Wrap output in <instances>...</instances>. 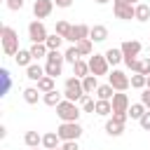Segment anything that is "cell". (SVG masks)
<instances>
[{
    "label": "cell",
    "mask_w": 150,
    "mask_h": 150,
    "mask_svg": "<svg viewBox=\"0 0 150 150\" xmlns=\"http://www.w3.org/2000/svg\"><path fill=\"white\" fill-rule=\"evenodd\" d=\"M0 40H2V52H5L7 56H16V54H19V33H16L12 26H2Z\"/></svg>",
    "instance_id": "1"
},
{
    "label": "cell",
    "mask_w": 150,
    "mask_h": 150,
    "mask_svg": "<svg viewBox=\"0 0 150 150\" xmlns=\"http://www.w3.org/2000/svg\"><path fill=\"white\" fill-rule=\"evenodd\" d=\"M63 98L66 101H82L84 98V87H82V80L80 77H68L66 80V89H63Z\"/></svg>",
    "instance_id": "2"
},
{
    "label": "cell",
    "mask_w": 150,
    "mask_h": 150,
    "mask_svg": "<svg viewBox=\"0 0 150 150\" xmlns=\"http://www.w3.org/2000/svg\"><path fill=\"white\" fill-rule=\"evenodd\" d=\"M56 115H59L61 122H77V120H80V108H77V103L63 98V101L56 105Z\"/></svg>",
    "instance_id": "3"
},
{
    "label": "cell",
    "mask_w": 150,
    "mask_h": 150,
    "mask_svg": "<svg viewBox=\"0 0 150 150\" xmlns=\"http://www.w3.org/2000/svg\"><path fill=\"white\" fill-rule=\"evenodd\" d=\"M63 61H66V59H63L61 52H49V54H47V63H45V73L56 80V77L61 75V70H63Z\"/></svg>",
    "instance_id": "4"
},
{
    "label": "cell",
    "mask_w": 150,
    "mask_h": 150,
    "mask_svg": "<svg viewBox=\"0 0 150 150\" xmlns=\"http://www.w3.org/2000/svg\"><path fill=\"white\" fill-rule=\"evenodd\" d=\"M56 134H59L61 141H77V138L84 134V129H82L77 122H61L59 129H56Z\"/></svg>",
    "instance_id": "5"
},
{
    "label": "cell",
    "mask_w": 150,
    "mask_h": 150,
    "mask_svg": "<svg viewBox=\"0 0 150 150\" xmlns=\"http://www.w3.org/2000/svg\"><path fill=\"white\" fill-rule=\"evenodd\" d=\"M28 38H30V42H33V45H45V42H47V38H49V33H47L45 23L35 19V21H30V23H28Z\"/></svg>",
    "instance_id": "6"
},
{
    "label": "cell",
    "mask_w": 150,
    "mask_h": 150,
    "mask_svg": "<svg viewBox=\"0 0 150 150\" xmlns=\"http://www.w3.org/2000/svg\"><path fill=\"white\" fill-rule=\"evenodd\" d=\"M108 84L115 89V91H127L129 87H131V80H129V75L124 73V70H112L110 75H108Z\"/></svg>",
    "instance_id": "7"
},
{
    "label": "cell",
    "mask_w": 150,
    "mask_h": 150,
    "mask_svg": "<svg viewBox=\"0 0 150 150\" xmlns=\"http://www.w3.org/2000/svg\"><path fill=\"white\" fill-rule=\"evenodd\" d=\"M89 70H91V75H108V70H110V63H108V59H105V54H91L89 56Z\"/></svg>",
    "instance_id": "8"
},
{
    "label": "cell",
    "mask_w": 150,
    "mask_h": 150,
    "mask_svg": "<svg viewBox=\"0 0 150 150\" xmlns=\"http://www.w3.org/2000/svg\"><path fill=\"white\" fill-rule=\"evenodd\" d=\"M120 49H122L124 59H138V54H141L143 45H141L138 40H124V42L120 45Z\"/></svg>",
    "instance_id": "9"
},
{
    "label": "cell",
    "mask_w": 150,
    "mask_h": 150,
    "mask_svg": "<svg viewBox=\"0 0 150 150\" xmlns=\"http://www.w3.org/2000/svg\"><path fill=\"white\" fill-rule=\"evenodd\" d=\"M54 9V0H35L33 2V14L35 19H47Z\"/></svg>",
    "instance_id": "10"
},
{
    "label": "cell",
    "mask_w": 150,
    "mask_h": 150,
    "mask_svg": "<svg viewBox=\"0 0 150 150\" xmlns=\"http://www.w3.org/2000/svg\"><path fill=\"white\" fill-rule=\"evenodd\" d=\"M89 33H91V26H87V23H75V26H73V30H70V35H68V42L77 45L80 40L89 38Z\"/></svg>",
    "instance_id": "11"
},
{
    "label": "cell",
    "mask_w": 150,
    "mask_h": 150,
    "mask_svg": "<svg viewBox=\"0 0 150 150\" xmlns=\"http://www.w3.org/2000/svg\"><path fill=\"white\" fill-rule=\"evenodd\" d=\"M112 112H129V96L124 94V91H115V96H112Z\"/></svg>",
    "instance_id": "12"
},
{
    "label": "cell",
    "mask_w": 150,
    "mask_h": 150,
    "mask_svg": "<svg viewBox=\"0 0 150 150\" xmlns=\"http://www.w3.org/2000/svg\"><path fill=\"white\" fill-rule=\"evenodd\" d=\"M61 138H59V134L56 131H47V134H42V148L45 150H56V148H61Z\"/></svg>",
    "instance_id": "13"
},
{
    "label": "cell",
    "mask_w": 150,
    "mask_h": 150,
    "mask_svg": "<svg viewBox=\"0 0 150 150\" xmlns=\"http://www.w3.org/2000/svg\"><path fill=\"white\" fill-rule=\"evenodd\" d=\"M115 16L122 19V21H129V19H136V5H124V7H112Z\"/></svg>",
    "instance_id": "14"
},
{
    "label": "cell",
    "mask_w": 150,
    "mask_h": 150,
    "mask_svg": "<svg viewBox=\"0 0 150 150\" xmlns=\"http://www.w3.org/2000/svg\"><path fill=\"white\" fill-rule=\"evenodd\" d=\"M45 75H47V73H45V68H42L40 63H30V66L26 68V77H28L30 82H40Z\"/></svg>",
    "instance_id": "15"
},
{
    "label": "cell",
    "mask_w": 150,
    "mask_h": 150,
    "mask_svg": "<svg viewBox=\"0 0 150 150\" xmlns=\"http://www.w3.org/2000/svg\"><path fill=\"white\" fill-rule=\"evenodd\" d=\"M105 38H108V28L105 26H101V23L91 26V33H89V40L91 42H103Z\"/></svg>",
    "instance_id": "16"
},
{
    "label": "cell",
    "mask_w": 150,
    "mask_h": 150,
    "mask_svg": "<svg viewBox=\"0 0 150 150\" xmlns=\"http://www.w3.org/2000/svg\"><path fill=\"white\" fill-rule=\"evenodd\" d=\"M105 59H108L110 66H117V63L124 61V54H122L120 47H110V49H105Z\"/></svg>",
    "instance_id": "17"
},
{
    "label": "cell",
    "mask_w": 150,
    "mask_h": 150,
    "mask_svg": "<svg viewBox=\"0 0 150 150\" xmlns=\"http://www.w3.org/2000/svg\"><path fill=\"white\" fill-rule=\"evenodd\" d=\"M42 101H45V105H52V108H56V105L63 101V94H61L59 89H54V91H47V94H42Z\"/></svg>",
    "instance_id": "18"
},
{
    "label": "cell",
    "mask_w": 150,
    "mask_h": 150,
    "mask_svg": "<svg viewBox=\"0 0 150 150\" xmlns=\"http://www.w3.org/2000/svg\"><path fill=\"white\" fill-rule=\"evenodd\" d=\"M14 61H16V66H23V68H28L35 59H33V54H30V49H19V54L14 56Z\"/></svg>",
    "instance_id": "19"
},
{
    "label": "cell",
    "mask_w": 150,
    "mask_h": 150,
    "mask_svg": "<svg viewBox=\"0 0 150 150\" xmlns=\"http://www.w3.org/2000/svg\"><path fill=\"white\" fill-rule=\"evenodd\" d=\"M73 75L80 77V80H84L87 75H91V70H89V61H82V59H80V61L73 66Z\"/></svg>",
    "instance_id": "20"
},
{
    "label": "cell",
    "mask_w": 150,
    "mask_h": 150,
    "mask_svg": "<svg viewBox=\"0 0 150 150\" xmlns=\"http://www.w3.org/2000/svg\"><path fill=\"white\" fill-rule=\"evenodd\" d=\"M40 94H42V91H40L38 87H26V89H23V101H26L28 105H35V103L40 101Z\"/></svg>",
    "instance_id": "21"
},
{
    "label": "cell",
    "mask_w": 150,
    "mask_h": 150,
    "mask_svg": "<svg viewBox=\"0 0 150 150\" xmlns=\"http://www.w3.org/2000/svg\"><path fill=\"white\" fill-rule=\"evenodd\" d=\"M112 96H115V89L110 84H98V89H96V98L98 101H112Z\"/></svg>",
    "instance_id": "22"
},
{
    "label": "cell",
    "mask_w": 150,
    "mask_h": 150,
    "mask_svg": "<svg viewBox=\"0 0 150 150\" xmlns=\"http://www.w3.org/2000/svg\"><path fill=\"white\" fill-rule=\"evenodd\" d=\"M82 87H84V94L91 96V94L98 89V77H96V75H87V77L82 80Z\"/></svg>",
    "instance_id": "23"
},
{
    "label": "cell",
    "mask_w": 150,
    "mask_h": 150,
    "mask_svg": "<svg viewBox=\"0 0 150 150\" xmlns=\"http://www.w3.org/2000/svg\"><path fill=\"white\" fill-rule=\"evenodd\" d=\"M105 134H108V136H112V138H117V136H122V134H124V124H117V122L108 120V122H105Z\"/></svg>",
    "instance_id": "24"
},
{
    "label": "cell",
    "mask_w": 150,
    "mask_h": 150,
    "mask_svg": "<svg viewBox=\"0 0 150 150\" xmlns=\"http://www.w3.org/2000/svg\"><path fill=\"white\" fill-rule=\"evenodd\" d=\"M23 143H26L28 148H38V145H42V136H40L38 131H26V134H23Z\"/></svg>",
    "instance_id": "25"
},
{
    "label": "cell",
    "mask_w": 150,
    "mask_h": 150,
    "mask_svg": "<svg viewBox=\"0 0 150 150\" xmlns=\"http://www.w3.org/2000/svg\"><path fill=\"white\" fill-rule=\"evenodd\" d=\"M136 21H141V23L150 21V5H145V2L136 5Z\"/></svg>",
    "instance_id": "26"
},
{
    "label": "cell",
    "mask_w": 150,
    "mask_h": 150,
    "mask_svg": "<svg viewBox=\"0 0 150 150\" xmlns=\"http://www.w3.org/2000/svg\"><path fill=\"white\" fill-rule=\"evenodd\" d=\"M77 52H80V56H91V52H94V42L89 40V38H84V40H80L77 45Z\"/></svg>",
    "instance_id": "27"
},
{
    "label": "cell",
    "mask_w": 150,
    "mask_h": 150,
    "mask_svg": "<svg viewBox=\"0 0 150 150\" xmlns=\"http://www.w3.org/2000/svg\"><path fill=\"white\" fill-rule=\"evenodd\" d=\"M145 112H148V108H145L143 103H131V105H129V117H131V120H141Z\"/></svg>",
    "instance_id": "28"
},
{
    "label": "cell",
    "mask_w": 150,
    "mask_h": 150,
    "mask_svg": "<svg viewBox=\"0 0 150 150\" xmlns=\"http://www.w3.org/2000/svg\"><path fill=\"white\" fill-rule=\"evenodd\" d=\"M70 30H73V26H70L68 21H56V28H54V33H56V35H61L63 40H68Z\"/></svg>",
    "instance_id": "29"
},
{
    "label": "cell",
    "mask_w": 150,
    "mask_h": 150,
    "mask_svg": "<svg viewBox=\"0 0 150 150\" xmlns=\"http://www.w3.org/2000/svg\"><path fill=\"white\" fill-rule=\"evenodd\" d=\"M45 45H47V49H49V52H59V49H61V45H63V38L54 33V35H49V38H47V42H45Z\"/></svg>",
    "instance_id": "30"
},
{
    "label": "cell",
    "mask_w": 150,
    "mask_h": 150,
    "mask_svg": "<svg viewBox=\"0 0 150 150\" xmlns=\"http://www.w3.org/2000/svg\"><path fill=\"white\" fill-rule=\"evenodd\" d=\"M63 59H66V61H68L70 66H75V63H77V61H80L82 56H80V52H77V47L73 45V47H68V49L63 52Z\"/></svg>",
    "instance_id": "31"
},
{
    "label": "cell",
    "mask_w": 150,
    "mask_h": 150,
    "mask_svg": "<svg viewBox=\"0 0 150 150\" xmlns=\"http://www.w3.org/2000/svg\"><path fill=\"white\" fill-rule=\"evenodd\" d=\"M96 115H101V117L112 115V103H110V101H98V98H96Z\"/></svg>",
    "instance_id": "32"
},
{
    "label": "cell",
    "mask_w": 150,
    "mask_h": 150,
    "mask_svg": "<svg viewBox=\"0 0 150 150\" xmlns=\"http://www.w3.org/2000/svg\"><path fill=\"white\" fill-rule=\"evenodd\" d=\"M129 80H131V87H134V89H145V87H148V77L141 75V73H134Z\"/></svg>",
    "instance_id": "33"
},
{
    "label": "cell",
    "mask_w": 150,
    "mask_h": 150,
    "mask_svg": "<svg viewBox=\"0 0 150 150\" xmlns=\"http://www.w3.org/2000/svg\"><path fill=\"white\" fill-rule=\"evenodd\" d=\"M38 89L42 91V94H47V91H54L56 87H54V77H49V75H45L40 82H38Z\"/></svg>",
    "instance_id": "34"
},
{
    "label": "cell",
    "mask_w": 150,
    "mask_h": 150,
    "mask_svg": "<svg viewBox=\"0 0 150 150\" xmlns=\"http://www.w3.org/2000/svg\"><path fill=\"white\" fill-rule=\"evenodd\" d=\"M0 80H2V91H0V96H5V94L9 91V87H12V77H9V70H7V68L0 70Z\"/></svg>",
    "instance_id": "35"
},
{
    "label": "cell",
    "mask_w": 150,
    "mask_h": 150,
    "mask_svg": "<svg viewBox=\"0 0 150 150\" xmlns=\"http://www.w3.org/2000/svg\"><path fill=\"white\" fill-rule=\"evenodd\" d=\"M30 54H33V59H47V54H49V49H47V45H30Z\"/></svg>",
    "instance_id": "36"
},
{
    "label": "cell",
    "mask_w": 150,
    "mask_h": 150,
    "mask_svg": "<svg viewBox=\"0 0 150 150\" xmlns=\"http://www.w3.org/2000/svg\"><path fill=\"white\" fill-rule=\"evenodd\" d=\"M82 112H96V101L89 94H84V98H82Z\"/></svg>",
    "instance_id": "37"
},
{
    "label": "cell",
    "mask_w": 150,
    "mask_h": 150,
    "mask_svg": "<svg viewBox=\"0 0 150 150\" xmlns=\"http://www.w3.org/2000/svg\"><path fill=\"white\" fill-rule=\"evenodd\" d=\"M124 66H127L129 70L138 73V70H141V59H124Z\"/></svg>",
    "instance_id": "38"
},
{
    "label": "cell",
    "mask_w": 150,
    "mask_h": 150,
    "mask_svg": "<svg viewBox=\"0 0 150 150\" xmlns=\"http://www.w3.org/2000/svg\"><path fill=\"white\" fill-rule=\"evenodd\" d=\"M110 120H112V122H117V124H127L129 112H112V115H110Z\"/></svg>",
    "instance_id": "39"
},
{
    "label": "cell",
    "mask_w": 150,
    "mask_h": 150,
    "mask_svg": "<svg viewBox=\"0 0 150 150\" xmlns=\"http://www.w3.org/2000/svg\"><path fill=\"white\" fill-rule=\"evenodd\" d=\"M138 73L145 75V77L150 75V56H143V59H141V70H138Z\"/></svg>",
    "instance_id": "40"
},
{
    "label": "cell",
    "mask_w": 150,
    "mask_h": 150,
    "mask_svg": "<svg viewBox=\"0 0 150 150\" xmlns=\"http://www.w3.org/2000/svg\"><path fill=\"white\" fill-rule=\"evenodd\" d=\"M5 5H7L12 12H19V9L23 7V0H5Z\"/></svg>",
    "instance_id": "41"
},
{
    "label": "cell",
    "mask_w": 150,
    "mask_h": 150,
    "mask_svg": "<svg viewBox=\"0 0 150 150\" xmlns=\"http://www.w3.org/2000/svg\"><path fill=\"white\" fill-rule=\"evenodd\" d=\"M61 150H80V145H77V141H63Z\"/></svg>",
    "instance_id": "42"
},
{
    "label": "cell",
    "mask_w": 150,
    "mask_h": 150,
    "mask_svg": "<svg viewBox=\"0 0 150 150\" xmlns=\"http://www.w3.org/2000/svg\"><path fill=\"white\" fill-rule=\"evenodd\" d=\"M138 124H141V127H143L145 131H150V110H148V112H145V115H143V117L138 120Z\"/></svg>",
    "instance_id": "43"
},
{
    "label": "cell",
    "mask_w": 150,
    "mask_h": 150,
    "mask_svg": "<svg viewBox=\"0 0 150 150\" xmlns=\"http://www.w3.org/2000/svg\"><path fill=\"white\" fill-rule=\"evenodd\" d=\"M141 103L150 110V89H148V87H145V89H143V94H141Z\"/></svg>",
    "instance_id": "44"
},
{
    "label": "cell",
    "mask_w": 150,
    "mask_h": 150,
    "mask_svg": "<svg viewBox=\"0 0 150 150\" xmlns=\"http://www.w3.org/2000/svg\"><path fill=\"white\" fill-rule=\"evenodd\" d=\"M124 5H134L131 0H112V7H124Z\"/></svg>",
    "instance_id": "45"
},
{
    "label": "cell",
    "mask_w": 150,
    "mask_h": 150,
    "mask_svg": "<svg viewBox=\"0 0 150 150\" xmlns=\"http://www.w3.org/2000/svg\"><path fill=\"white\" fill-rule=\"evenodd\" d=\"M54 5H56V7H70L73 0H54Z\"/></svg>",
    "instance_id": "46"
},
{
    "label": "cell",
    "mask_w": 150,
    "mask_h": 150,
    "mask_svg": "<svg viewBox=\"0 0 150 150\" xmlns=\"http://www.w3.org/2000/svg\"><path fill=\"white\" fill-rule=\"evenodd\" d=\"M5 136H7V127H5V124H0V138H5Z\"/></svg>",
    "instance_id": "47"
},
{
    "label": "cell",
    "mask_w": 150,
    "mask_h": 150,
    "mask_svg": "<svg viewBox=\"0 0 150 150\" xmlns=\"http://www.w3.org/2000/svg\"><path fill=\"white\" fill-rule=\"evenodd\" d=\"M110 0H96V5H108Z\"/></svg>",
    "instance_id": "48"
},
{
    "label": "cell",
    "mask_w": 150,
    "mask_h": 150,
    "mask_svg": "<svg viewBox=\"0 0 150 150\" xmlns=\"http://www.w3.org/2000/svg\"><path fill=\"white\" fill-rule=\"evenodd\" d=\"M148 89H150V75H148Z\"/></svg>",
    "instance_id": "49"
},
{
    "label": "cell",
    "mask_w": 150,
    "mask_h": 150,
    "mask_svg": "<svg viewBox=\"0 0 150 150\" xmlns=\"http://www.w3.org/2000/svg\"><path fill=\"white\" fill-rule=\"evenodd\" d=\"M148 54H150V47H148Z\"/></svg>",
    "instance_id": "50"
},
{
    "label": "cell",
    "mask_w": 150,
    "mask_h": 150,
    "mask_svg": "<svg viewBox=\"0 0 150 150\" xmlns=\"http://www.w3.org/2000/svg\"><path fill=\"white\" fill-rule=\"evenodd\" d=\"M30 150H38V148H30Z\"/></svg>",
    "instance_id": "51"
},
{
    "label": "cell",
    "mask_w": 150,
    "mask_h": 150,
    "mask_svg": "<svg viewBox=\"0 0 150 150\" xmlns=\"http://www.w3.org/2000/svg\"><path fill=\"white\" fill-rule=\"evenodd\" d=\"M56 150H61V148H56Z\"/></svg>",
    "instance_id": "52"
},
{
    "label": "cell",
    "mask_w": 150,
    "mask_h": 150,
    "mask_svg": "<svg viewBox=\"0 0 150 150\" xmlns=\"http://www.w3.org/2000/svg\"><path fill=\"white\" fill-rule=\"evenodd\" d=\"M131 2H136V0H131Z\"/></svg>",
    "instance_id": "53"
}]
</instances>
